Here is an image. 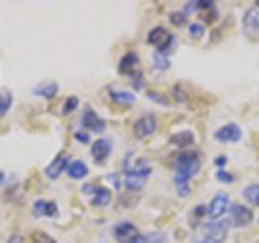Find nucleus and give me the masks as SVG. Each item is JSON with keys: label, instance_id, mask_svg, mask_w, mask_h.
Listing matches in <instances>:
<instances>
[{"label": "nucleus", "instance_id": "obj_1", "mask_svg": "<svg viewBox=\"0 0 259 243\" xmlns=\"http://www.w3.org/2000/svg\"><path fill=\"white\" fill-rule=\"evenodd\" d=\"M201 159L196 151H183L175 159V185H188L191 178L199 172Z\"/></svg>", "mask_w": 259, "mask_h": 243}, {"label": "nucleus", "instance_id": "obj_2", "mask_svg": "<svg viewBox=\"0 0 259 243\" xmlns=\"http://www.w3.org/2000/svg\"><path fill=\"white\" fill-rule=\"evenodd\" d=\"M152 174V167L144 159L135 162V166H125V186L130 191L143 190L144 183L148 182L149 175Z\"/></svg>", "mask_w": 259, "mask_h": 243}, {"label": "nucleus", "instance_id": "obj_3", "mask_svg": "<svg viewBox=\"0 0 259 243\" xmlns=\"http://www.w3.org/2000/svg\"><path fill=\"white\" fill-rule=\"evenodd\" d=\"M146 40H148V44L156 47V51H159L162 54H167L170 49H172V46L175 44V36L172 32H168L164 26H156L149 31Z\"/></svg>", "mask_w": 259, "mask_h": 243}, {"label": "nucleus", "instance_id": "obj_4", "mask_svg": "<svg viewBox=\"0 0 259 243\" xmlns=\"http://www.w3.org/2000/svg\"><path fill=\"white\" fill-rule=\"evenodd\" d=\"M113 237L118 243H143V233L130 221H121L113 227Z\"/></svg>", "mask_w": 259, "mask_h": 243}, {"label": "nucleus", "instance_id": "obj_5", "mask_svg": "<svg viewBox=\"0 0 259 243\" xmlns=\"http://www.w3.org/2000/svg\"><path fill=\"white\" fill-rule=\"evenodd\" d=\"M229 214H230V224L237 229L241 227H246L254 221V214L246 205H241V202H232L229 208Z\"/></svg>", "mask_w": 259, "mask_h": 243}, {"label": "nucleus", "instance_id": "obj_6", "mask_svg": "<svg viewBox=\"0 0 259 243\" xmlns=\"http://www.w3.org/2000/svg\"><path fill=\"white\" fill-rule=\"evenodd\" d=\"M229 225H230V222L222 221V219L221 221H210V222L202 224L201 232L204 235V238L224 243V240L227 238V233H229Z\"/></svg>", "mask_w": 259, "mask_h": 243}, {"label": "nucleus", "instance_id": "obj_7", "mask_svg": "<svg viewBox=\"0 0 259 243\" xmlns=\"http://www.w3.org/2000/svg\"><path fill=\"white\" fill-rule=\"evenodd\" d=\"M229 208H230V196L225 191H219L214 194V198L209 202L207 216L210 221H221L222 216L227 213Z\"/></svg>", "mask_w": 259, "mask_h": 243}, {"label": "nucleus", "instance_id": "obj_8", "mask_svg": "<svg viewBox=\"0 0 259 243\" xmlns=\"http://www.w3.org/2000/svg\"><path fill=\"white\" fill-rule=\"evenodd\" d=\"M157 130V118L152 113H146L141 115L133 124V133L138 140H144V138L151 136Z\"/></svg>", "mask_w": 259, "mask_h": 243}, {"label": "nucleus", "instance_id": "obj_9", "mask_svg": "<svg viewBox=\"0 0 259 243\" xmlns=\"http://www.w3.org/2000/svg\"><path fill=\"white\" fill-rule=\"evenodd\" d=\"M243 136L241 128L230 122V124H225L221 128H217L214 132V140L219 143H238Z\"/></svg>", "mask_w": 259, "mask_h": 243}, {"label": "nucleus", "instance_id": "obj_10", "mask_svg": "<svg viewBox=\"0 0 259 243\" xmlns=\"http://www.w3.org/2000/svg\"><path fill=\"white\" fill-rule=\"evenodd\" d=\"M83 191L93 193L91 205L94 208H105V206H109L112 201V191L109 188H105V186H94L93 188L91 185H84Z\"/></svg>", "mask_w": 259, "mask_h": 243}, {"label": "nucleus", "instance_id": "obj_11", "mask_svg": "<svg viewBox=\"0 0 259 243\" xmlns=\"http://www.w3.org/2000/svg\"><path fill=\"white\" fill-rule=\"evenodd\" d=\"M112 154V143L107 138H99L91 146V156L97 164H104Z\"/></svg>", "mask_w": 259, "mask_h": 243}, {"label": "nucleus", "instance_id": "obj_12", "mask_svg": "<svg viewBox=\"0 0 259 243\" xmlns=\"http://www.w3.org/2000/svg\"><path fill=\"white\" fill-rule=\"evenodd\" d=\"M81 124H83L84 128H88L89 132H93V133H102L104 130H105V122L97 115V113L93 110V109H89L86 107L84 112H83V117H81Z\"/></svg>", "mask_w": 259, "mask_h": 243}, {"label": "nucleus", "instance_id": "obj_13", "mask_svg": "<svg viewBox=\"0 0 259 243\" xmlns=\"http://www.w3.org/2000/svg\"><path fill=\"white\" fill-rule=\"evenodd\" d=\"M68 160H70V157L67 156V154H63V152L59 154V156H57L44 170V174L47 175V178H51V180H57V178L62 175L63 170H67Z\"/></svg>", "mask_w": 259, "mask_h": 243}, {"label": "nucleus", "instance_id": "obj_14", "mask_svg": "<svg viewBox=\"0 0 259 243\" xmlns=\"http://www.w3.org/2000/svg\"><path fill=\"white\" fill-rule=\"evenodd\" d=\"M140 65V55L136 52H128L121 57V60L118 63V73L120 75H135L136 67Z\"/></svg>", "mask_w": 259, "mask_h": 243}, {"label": "nucleus", "instance_id": "obj_15", "mask_svg": "<svg viewBox=\"0 0 259 243\" xmlns=\"http://www.w3.org/2000/svg\"><path fill=\"white\" fill-rule=\"evenodd\" d=\"M243 29L248 34H259V8H249L243 16Z\"/></svg>", "mask_w": 259, "mask_h": 243}, {"label": "nucleus", "instance_id": "obj_16", "mask_svg": "<svg viewBox=\"0 0 259 243\" xmlns=\"http://www.w3.org/2000/svg\"><path fill=\"white\" fill-rule=\"evenodd\" d=\"M194 141H196V138H194V133L191 130H182V132L174 133L170 136V144H174L180 149L190 148V146L194 144Z\"/></svg>", "mask_w": 259, "mask_h": 243}, {"label": "nucleus", "instance_id": "obj_17", "mask_svg": "<svg viewBox=\"0 0 259 243\" xmlns=\"http://www.w3.org/2000/svg\"><path fill=\"white\" fill-rule=\"evenodd\" d=\"M32 209H34V214L39 217H54L59 213V208H57L55 202L47 201V199H37L34 202V206H32Z\"/></svg>", "mask_w": 259, "mask_h": 243}, {"label": "nucleus", "instance_id": "obj_18", "mask_svg": "<svg viewBox=\"0 0 259 243\" xmlns=\"http://www.w3.org/2000/svg\"><path fill=\"white\" fill-rule=\"evenodd\" d=\"M109 97L118 105H132L136 101V96L125 89H109Z\"/></svg>", "mask_w": 259, "mask_h": 243}, {"label": "nucleus", "instance_id": "obj_19", "mask_svg": "<svg viewBox=\"0 0 259 243\" xmlns=\"http://www.w3.org/2000/svg\"><path fill=\"white\" fill-rule=\"evenodd\" d=\"M67 174L73 180H83V178L88 177L89 169L83 160H71L67 167Z\"/></svg>", "mask_w": 259, "mask_h": 243}, {"label": "nucleus", "instance_id": "obj_20", "mask_svg": "<svg viewBox=\"0 0 259 243\" xmlns=\"http://www.w3.org/2000/svg\"><path fill=\"white\" fill-rule=\"evenodd\" d=\"M59 93V85L57 83H42L34 88V94L44 99H54Z\"/></svg>", "mask_w": 259, "mask_h": 243}, {"label": "nucleus", "instance_id": "obj_21", "mask_svg": "<svg viewBox=\"0 0 259 243\" xmlns=\"http://www.w3.org/2000/svg\"><path fill=\"white\" fill-rule=\"evenodd\" d=\"M152 63H154V67H156L159 71H167L170 68V59L167 57V54H162L159 51H154L152 54Z\"/></svg>", "mask_w": 259, "mask_h": 243}, {"label": "nucleus", "instance_id": "obj_22", "mask_svg": "<svg viewBox=\"0 0 259 243\" xmlns=\"http://www.w3.org/2000/svg\"><path fill=\"white\" fill-rule=\"evenodd\" d=\"M243 196L246 201H249L251 205L259 206V183L248 185L245 190H243Z\"/></svg>", "mask_w": 259, "mask_h": 243}, {"label": "nucleus", "instance_id": "obj_23", "mask_svg": "<svg viewBox=\"0 0 259 243\" xmlns=\"http://www.w3.org/2000/svg\"><path fill=\"white\" fill-rule=\"evenodd\" d=\"M12 102H13L12 93L8 91V89H2V91H0V117H4L5 113L10 110Z\"/></svg>", "mask_w": 259, "mask_h": 243}, {"label": "nucleus", "instance_id": "obj_24", "mask_svg": "<svg viewBox=\"0 0 259 243\" xmlns=\"http://www.w3.org/2000/svg\"><path fill=\"white\" fill-rule=\"evenodd\" d=\"M206 34V26L204 24H201V23H191L190 26H188V36L194 40H198V39H202Z\"/></svg>", "mask_w": 259, "mask_h": 243}, {"label": "nucleus", "instance_id": "obj_25", "mask_svg": "<svg viewBox=\"0 0 259 243\" xmlns=\"http://www.w3.org/2000/svg\"><path fill=\"white\" fill-rule=\"evenodd\" d=\"M31 241L32 243H57L51 235L42 232V230H36L31 233Z\"/></svg>", "mask_w": 259, "mask_h": 243}, {"label": "nucleus", "instance_id": "obj_26", "mask_svg": "<svg viewBox=\"0 0 259 243\" xmlns=\"http://www.w3.org/2000/svg\"><path fill=\"white\" fill-rule=\"evenodd\" d=\"M168 20H170V23L174 24V26L180 28V26H183V24H186L188 16H186L183 12H172V13L168 15Z\"/></svg>", "mask_w": 259, "mask_h": 243}, {"label": "nucleus", "instance_id": "obj_27", "mask_svg": "<svg viewBox=\"0 0 259 243\" xmlns=\"http://www.w3.org/2000/svg\"><path fill=\"white\" fill-rule=\"evenodd\" d=\"M78 105H79V99L76 96H70L67 101H65V104H63V113L65 115H68V113H71V112H75L76 109H78Z\"/></svg>", "mask_w": 259, "mask_h": 243}, {"label": "nucleus", "instance_id": "obj_28", "mask_svg": "<svg viewBox=\"0 0 259 243\" xmlns=\"http://www.w3.org/2000/svg\"><path fill=\"white\" fill-rule=\"evenodd\" d=\"M165 235L160 232H151L143 233V243H164Z\"/></svg>", "mask_w": 259, "mask_h": 243}, {"label": "nucleus", "instance_id": "obj_29", "mask_svg": "<svg viewBox=\"0 0 259 243\" xmlns=\"http://www.w3.org/2000/svg\"><path fill=\"white\" fill-rule=\"evenodd\" d=\"M148 99L152 101V102H156V104H159V105H165V107H168V105H170L167 97L164 94L157 93V91H149L148 93Z\"/></svg>", "mask_w": 259, "mask_h": 243}, {"label": "nucleus", "instance_id": "obj_30", "mask_svg": "<svg viewBox=\"0 0 259 243\" xmlns=\"http://www.w3.org/2000/svg\"><path fill=\"white\" fill-rule=\"evenodd\" d=\"M215 178L221 183H225V185H229V183H233V180H235V177L230 174V172H227V170H224V169H219L217 172H215Z\"/></svg>", "mask_w": 259, "mask_h": 243}, {"label": "nucleus", "instance_id": "obj_31", "mask_svg": "<svg viewBox=\"0 0 259 243\" xmlns=\"http://www.w3.org/2000/svg\"><path fill=\"white\" fill-rule=\"evenodd\" d=\"M132 83H133V88L135 89H143V86H144V79H143V73L141 71H136L135 75H132Z\"/></svg>", "mask_w": 259, "mask_h": 243}, {"label": "nucleus", "instance_id": "obj_32", "mask_svg": "<svg viewBox=\"0 0 259 243\" xmlns=\"http://www.w3.org/2000/svg\"><path fill=\"white\" fill-rule=\"evenodd\" d=\"M199 10V7H198V2L196 0H193V2H186L185 5H183V13L188 16V15H193L194 12H198Z\"/></svg>", "mask_w": 259, "mask_h": 243}, {"label": "nucleus", "instance_id": "obj_33", "mask_svg": "<svg viewBox=\"0 0 259 243\" xmlns=\"http://www.w3.org/2000/svg\"><path fill=\"white\" fill-rule=\"evenodd\" d=\"M175 190H177V194L182 198H186L191 194V188H190V183L188 185H175Z\"/></svg>", "mask_w": 259, "mask_h": 243}, {"label": "nucleus", "instance_id": "obj_34", "mask_svg": "<svg viewBox=\"0 0 259 243\" xmlns=\"http://www.w3.org/2000/svg\"><path fill=\"white\" fill-rule=\"evenodd\" d=\"M193 214H194V217H198V219L207 216V206H204V205H198L196 208L193 209Z\"/></svg>", "mask_w": 259, "mask_h": 243}, {"label": "nucleus", "instance_id": "obj_35", "mask_svg": "<svg viewBox=\"0 0 259 243\" xmlns=\"http://www.w3.org/2000/svg\"><path fill=\"white\" fill-rule=\"evenodd\" d=\"M75 140L86 144V143H89V135L86 132H79V130H78V132H75Z\"/></svg>", "mask_w": 259, "mask_h": 243}, {"label": "nucleus", "instance_id": "obj_36", "mask_svg": "<svg viewBox=\"0 0 259 243\" xmlns=\"http://www.w3.org/2000/svg\"><path fill=\"white\" fill-rule=\"evenodd\" d=\"M227 160H229V159H227V156H224V154H221V156H215V157H214V164H215L219 169H222V167L227 164Z\"/></svg>", "mask_w": 259, "mask_h": 243}, {"label": "nucleus", "instance_id": "obj_37", "mask_svg": "<svg viewBox=\"0 0 259 243\" xmlns=\"http://www.w3.org/2000/svg\"><path fill=\"white\" fill-rule=\"evenodd\" d=\"M7 243H23V238L20 237V235H13V237H10V240H8Z\"/></svg>", "mask_w": 259, "mask_h": 243}, {"label": "nucleus", "instance_id": "obj_38", "mask_svg": "<svg viewBox=\"0 0 259 243\" xmlns=\"http://www.w3.org/2000/svg\"><path fill=\"white\" fill-rule=\"evenodd\" d=\"M198 243H219V241H214V240H209V238H202L201 241H198Z\"/></svg>", "mask_w": 259, "mask_h": 243}, {"label": "nucleus", "instance_id": "obj_39", "mask_svg": "<svg viewBox=\"0 0 259 243\" xmlns=\"http://www.w3.org/2000/svg\"><path fill=\"white\" fill-rule=\"evenodd\" d=\"M4 180H5V174H4V172H0V185L4 183Z\"/></svg>", "mask_w": 259, "mask_h": 243}, {"label": "nucleus", "instance_id": "obj_40", "mask_svg": "<svg viewBox=\"0 0 259 243\" xmlns=\"http://www.w3.org/2000/svg\"><path fill=\"white\" fill-rule=\"evenodd\" d=\"M256 5H257V7H259V0H257V2H256Z\"/></svg>", "mask_w": 259, "mask_h": 243}]
</instances>
